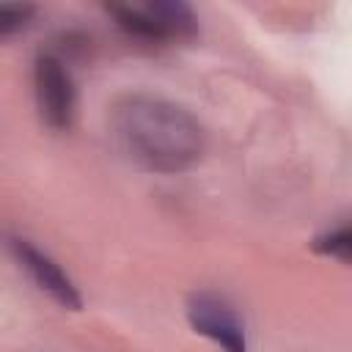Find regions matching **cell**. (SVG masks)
<instances>
[{
  "instance_id": "cell-1",
  "label": "cell",
  "mask_w": 352,
  "mask_h": 352,
  "mask_svg": "<svg viewBox=\"0 0 352 352\" xmlns=\"http://www.w3.org/2000/svg\"><path fill=\"white\" fill-rule=\"evenodd\" d=\"M113 138L143 170L182 173L204 154V126L182 104L151 94H129L113 104Z\"/></svg>"
},
{
  "instance_id": "cell-6",
  "label": "cell",
  "mask_w": 352,
  "mask_h": 352,
  "mask_svg": "<svg viewBox=\"0 0 352 352\" xmlns=\"http://www.w3.org/2000/svg\"><path fill=\"white\" fill-rule=\"evenodd\" d=\"M314 250L324 253V256H333L338 261H349V253H352V234H349V226H338L336 231H327L324 236H316L314 242Z\"/></svg>"
},
{
  "instance_id": "cell-5",
  "label": "cell",
  "mask_w": 352,
  "mask_h": 352,
  "mask_svg": "<svg viewBox=\"0 0 352 352\" xmlns=\"http://www.w3.org/2000/svg\"><path fill=\"white\" fill-rule=\"evenodd\" d=\"M8 250H11V256L16 258V264L30 275V280H33L41 292H47L58 305L72 308V311H80L82 300H80V294H77V286L72 283V278H69L47 253H41L36 245H30V242L22 239V236H8Z\"/></svg>"
},
{
  "instance_id": "cell-3",
  "label": "cell",
  "mask_w": 352,
  "mask_h": 352,
  "mask_svg": "<svg viewBox=\"0 0 352 352\" xmlns=\"http://www.w3.org/2000/svg\"><path fill=\"white\" fill-rule=\"evenodd\" d=\"M33 85H36V104L41 121L55 132L69 129L74 118L77 94H74L72 72L63 63V58H58L55 52H38L33 69Z\"/></svg>"
},
{
  "instance_id": "cell-2",
  "label": "cell",
  "mask_w": 352,
  "mask_h": 352,
  "mask_svg": "<svg viewBox=\"0 0 352 352\" xmlns=\"http://www.w3.org/2000/svg\"><path fill=\"white\" fill-rule=\"evenodd\" d=\"M107 14L116 19V25L126 36H132L138 41H151V44L192 38L198 30L192 8L179 0H154L146 6L113 3V6H107Z\"/></svg>"
},
{
  "instance_id": "cell-4",
  "label": "cell",
  "mask_w": 352,
  "mask_h": 352,
  "mask_svg": "<svg viewBox=\"0 0 352 352\" xmlns=\"http://www.w3.org/2000/svg\"><path fill=\"white\" fill-rule=\"evenodd\" d=\"M187 319L195 333L206 336L226 352H245V324L239 314L214 292H195L187 302Z\"/></svg>"
},
{
  "instance_id": "cell-7",
  "label": "cell",
  "mask_w": 352,
  "mask_h": 352,
  "mask_svg": "<svg viewBox=\"0 0 352 352\" xmlns=\"http://www.w3.org/2000/svg\"><path fill=\"white\" fill-rule=\"evenodd\" d=\"M36 6L30 3H0V38L19 33L33 19Z\"/></svg>"
}]
</instances>
